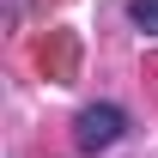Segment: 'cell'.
I'll return each mask as SVG.
<instances>
[{
  "label": "cell",
  "instance_id": "cell-1",
  "mask_svg": "<svg viewBox=\"0 0 158 158\" xmlns=\"http://www.w3.org/2000/svg\"><path fill=\"white\" fill-rule=\"evenodd\" d=\"M122 128H128V116H122V103H85L73 122V146L79 152H103V146H116Z\"/></svg>",
  "mask_w": 158,
  "mask_h": 158
},
{
  "label": "cell",
  "instance_id": "cell-2",
  "mask_svg": "<svg viewBox=\"0 0 158 158\" xmlns=\"http://www.w3.org/2000/svg\"><path fill=\"white\" fill-rule=\"evenodd\" d=\"M128 19H134L140 31H152V37H158V0H128Z\"/></svg>",
  "mask_w": 158,
  "mask_h": 158
}]
</instances>
